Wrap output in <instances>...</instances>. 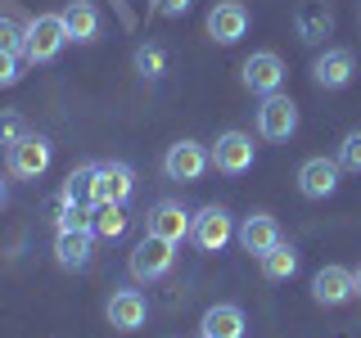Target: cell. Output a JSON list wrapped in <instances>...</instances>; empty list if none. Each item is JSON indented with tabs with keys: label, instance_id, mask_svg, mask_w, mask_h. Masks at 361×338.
I'll list each match as a JSON object with an SVG mask.
<instances>
[{
	"label": "cell",
	"instance_id": "obj_25",
	"mask_svg": "<svg viewBox=\"0 0 361 338\" xmlns=\"http://www.w3.org/2000/svg\"><path fill=\"white\" fill-rule=\"evenodd\" d=\"M135 68H140V77H149V82H158V77L167 73V50L154 41H145L140 50H135Z\"/></svg>",
	"mask_w": 361,
	"mask_h": 338
},
{
	"label": "cell",
	"instance_id": "obj_16",
	"mask_svg": "<svg viewBox=\"0 0 361 338\" xmlns=\"http://www.w3.org/2000/svg\"><path fill=\"white\" fill-rule=\"evenodd\" d=\"M293 27H298V41L302 45H316L334 32V9L325 0H302L298 14H293Z\"/></svg>",
	"mask_w": 361,
	"mask_h": 338
},
{
	"label": "cell",
	"instance_id": "obj_12",
	"mask_svg": "<svg viewBox=\"0 0 361 338\" xmlns=\"http://www.w3.org/2000/svg\"><path fill=\"white\" fill-rule=\"evenodd\" d=\"M353 73H357V59H353V50H343V45L316 54V63H312V82L321 90H343L353 82Z\"/></svg>",
	"mask_w": 361,
	"mask_h": 338
},
{
	"label": "cell",
	"instance_id": "obj_27",
	"mask_svg": "<svg viewBox=\"0 0 361 338\" xmlns=\"http://www.w3.org/2000/svg\"><path fill=\"white\" fill-rule=\"evenodd\" d=\"M338 167L343 172H361V131H348L338 144Z\"/></svg>",
	"mask_w": 361,
	"mask_h": 338
},
{
	"label": "cell",
	"instance_id": "obj_31",
	"mask_svg": "<svg viewBox=\"0 0 361 338\" xmlns=\"http://www.w3.org/2000/svg\"><path fill=\"white\" fill-rule=\"evenodd\" d=\"M0 208H5V180H0Z\"/></svg>",
	"mask_w": 361,
	"mask_h": 338
},
{
	"label": "cell",
	"instance_id": "obj_21",
	"mask_svg": "<svg viewBox=\"0 0 361 338\" xmlns=\"http://www.w3.org/2000/svg\"><path fill=\"white\" fill-rule=\"evenodd\" d=\"M257 262H262V275H267V280H289L293 270H298V253H293V248L280 239L276 248H271V253L257 257Z\"/></svg>",
	"mask_w": 361,
	"mask_h": 338
},
{
	"label": "cell",
	"instance_id": "obj_14",
	"mask_svg": "<svg viewBox=\"0 0 361 338\" xmlns=\"http://www.w3.org/2000/svg\"><path fill=\"white\" fill-rule=\"evenodd\" d=\"M338 158H307V163L298 167V189L302 199H330L338 189Z\"/></svg>",
	"mask_w": 361,
	"mask_h": 338
},
{
	"label": "cell",
	"instance_id": "obj_6",
	"mask_svg": "<svg viewBox=\"0 0 361 338\" xmlns=\"http://www.w3.org/2000/svg\"><path fill=\"white\" fill-rule=\"evenodd\" d=\"M176 262V244L158 239V234H145L140 244L131 248V275L135 280H163Z\"/></svg>",
	"mask_w": 361,
	"mask_h": 338
},
{
	"label": "cell",
	"instance_id": "obj_15",
	"mask_svg": "<svg viewBox=\"0 0 361 338\" xmlns=\"http://www.w3.org/2000/svg\"><path fill=\"white\" fill-rule=\"evenodd\" d=\"M95 257V230H59L54 239V262L63 270H86Z\"/></svg>",
	"mask_w": 361,
	"mask_h": 338
},
{
	"label": "cell",
	"instance_id": "obj_17",
	"mask_svg": "<svg viewBox=\"0 0 361 338\" xmlns=\"http://www.w3.org/2000/svg\"><path fill=\"white\" fill-rule=\"evenodd\" d=\"M145 315H149V307H145V293H135V289H118L109 298V325L118 334H135L145 325Z\"/></svg>",
	"mask_w": 361,
	"mask_h": 338
},
{
	"label": "cell",
	"instance_id": "obj_4",
	"mask_svg": "<svg viewBox=\"0 0 361 338\" xmlns=\"http://www.w3.org/2000/svg\"><path fill=\"white\" fill-rule=\"evenodd\" d=\"M231 234H235V221H231L226 208H217V203L199 208L195 221H190V239H195L203 253H221V248L231 244Z\"/></svg>",
	"mask_w": 361,
	"mask_h": 338
},
{
	"label": "cell",
	"instance_id": "obj_9",
	"mask_svg": "<svg viewBox=\"0 0 361 338\" xmlns=\"http://www.w3.org/2000/svg\"><path fill=\"white\" fill-rule=\"evenodd\" d=\"M190 221L195 217H190L176 199H163V203H154L149 217H145V234H158V239H167V244H180L190 234Z\"/></svg>",
	"mask_w": 361,
	"mask_h": 338
},
{
	"label": "cell",
	"instance_id": "obj_24",
	"mask_svg": "<svg viewBox=\"0 0 361 338\" xmlns=\"http://www.w3.org/2000/svg\"><path fill=\"white\" fill-rule=\"evenodd\" d=\"M127 230V212L122 203H95V234L99 239H118Z\"/></svg>",
	"mask_w": 361,
	"mask_h": 338
},
{
	"label": "cell",
	"instance_id": "obj_30",
	"mask_svg": "<svg viewBox=\"0 0 361 338\" xmlns=\"http://www.w3.org/2000/svg\"><path fill=\"white\" fill-rule=\"evenodd\" d=\"M154 9H158V14H167V18H180L190 9V0H154Z\"/></svg>",
	"mask_w": 361,
	"mask_h": 338
},
{
	"label": "cell",
	"instance_id": "obj_13",
	"mask_svg": "<svg viewBox=\"0 0 361 338\" xmlns=\"http://www.w3.org/2000/svg\"><path fill=\"white\" fill-rule=\"evenodd\" d=\"M131 189H135V172L127 163L109 158V163L95 167V203H127Z\"/></svg>",
	"mask_w": 361,
	"mask_h": 338
},
{
	"label": "cell",
	"instance_id": "obj_3",
	"mask_svg": "<svg viewBox=\"0 0 361 338\" xmlns=\"http://www.w3.org/2000/svg\"><path fill=\"white\" fill-rule=\"evenodd\" d=\"M212 167V154L203 149L199 140H176L172 149L163 154V172L167 180H180V185H195V180Z\"/></svg>",
	"mask_w": 361,
	"mask_h": 338
},
{
	"label": "cell",
	"instance_id": "obj_19",
	"mask_svg": "<svg viewBox=\"0 0 361 338\" xmlns=\"http://www.w3.org/2000/svg\"><path fill=\"white\" fill-rule=\"evenodd\" d=\"M199 338H244V311L235 302H217L203 311L199 320Z\"/></svg>",
	"mask_w": 361,
	"mask_h": 338
},
{
	"label": "cell",
	"instance_id": "obj_7",
	"mask_svg": "<svg viewBox=\"0 0 361 338\" xmlns=\"http://www.w3.org/2000/svg\"><path fill=\"white\" fill-rule=\"evenodd\" d=\"M257 131L267 135V140H289L293 131H298V104H293L289 95H262V108H257Z\"/></svg>",
	"mask_w": 361,
	"mask_h": 338
},
{
	"label": "cell",
	"instance_id": "obj_18",
	"mask_svg": "<svg viewBox=\"0 0 361 338\" xmlns=\"http://www.w3.org/2000/svg\"><path fill=\"white\" fill-rule=\"evenodd\" d=\"M235 234H240V248L253 253V257H262V253H271V248L280 244V225H276L271 212H253V217H244V225Z\"/></svg>",
	"mask_w": 361,
	"mask_h": 338
},
{
	"label": "cell",
	"instance_id": "obj_8",
	"mask_svg": "<svg viewBox=\"0 0 361 338\" xmlns=\"http://www.w3.org/2000/svg\"><path fill=\"white\" fill-rule=\"evenodd\" d=\"M5 167H9V176H18V180H37L45 167H50V140L27 131V135L14 144V149H9Z\"/></svg>",
	"mask_w": 361,
	"mask_h": 338
},
{
	"label": "cell",
	"instance_id": "obj_28",
	"mask_svg": "<svg viewBox=\"0 0 361 338\" xmlns=\"http://www.w3.org/2000/svg\"><path fill=\"white\" fill-rule=\"evenodd\" d=\"M18 77V50H0V86H14Z\"/></svg>",
	"mask_w": 361,
	"mask_h": 338
},
{
	"label": "cell",
	"instance_id": "obj_11",
	"mask_svg": "<svg viewBox=\"0 0 361 338\" xmlns=\"http://www.w3.org/2000/svg\"><path fill=\"white\" fill-rule=\"evenodd\" d=\"M353 293H357V275L348 266H321L312 275V298L321 307H343Z\"/></svg>",
	"mask_w": 361,
	"mask_h": 338
},
{
	"label": "cell",
	"instance_id": "obj_23",
	"mask_svg": "<svg viewBox=\"0 0 361 338\" xmlns=\"http://www.w3.org/2000/svg\"><path fill=\"white\" fill-rule=\"evenodd\" d=\"M59 230H95V203L59 199Z\"/></svg>",
	"mask_w": 361,
	"mask_h": 338
},
{
	"label": "cell",
	"instance_id": "obj_22",
	"mask_svg": "<svg viewBox=\"0 0 361 338\" xmlns=\"http://www.w3.org/2000/svg\"><path fill=\"white\" fill-rule=\"evenodd\" d=\"M95 167L99 163H82L73 167L63 180V199H77V203H95Z\"/></svg>",
	"mask_w": 361,
	"mask_h": 338
},
{
	"label": "cell",
	"instance_id": "obj_10",
	"mask_svg": "<svg viewBox=\"0 0 361 338\" xmlns=\"http://www.w3.org/2000/svg\"><path fill=\"white\" fill-rule=\"evenodd\" d=\"M208 37L217 41V45H235L248 32V9L240 5V0H217V5L208 9Z\"/></svg>",
	"mask_w": 361,
	"mask_h": 338
},
{
	"label": "cell",
	"instance_id": "obj_32",
	"mask_svg": "<svg viewBox=\"0 0 361 338\" xmlns=\"http://www.w3.org/2000/svg\"><path fill=\"white\" fill-rule=\"evenodd\" d=\"M353 275H357V293H361V270H353Z\"/></svg>",
	"mask_w": 361,
	"mask_h": 338
},
{
	"label": "cell",
	"instance_id": "obj_5",
	"mask_svg": "<svg viewBox=\"0 0 361 338\" xmlns=\"http://www.w3.org/2000/svg\"><path fill=\"white\" fill-rule=\"evenodd\" d=\"M240 82L253 90V95H276L285 86V63H280L276 50H253L240 68Z\"/></svg>",
	"mask_w": 361,
	"mask_h": 338
},
{
	"label": "cell",
	"instance_id": "obj_2",
	"mask_svg": "<svg viewBox=\"0 0 361 338\" xmlns=\"http://www.w3.org/2000/svg\"><path fill=\"white\" fill-rule=\"evenodd\" d=\"M208 154H212V167H217L221 176H244V172H253L257 144H253V135H244V131H221Z\"/></svg>",
	"mask_w": 361,
	"mask_h": 338
},
{
	"label": "cell",
	"instance_id": "obj_26",
	"mask_svg": "<svg viewBox=\"0 0 361 338\" xmlns=\"http://www.w3.org/2000/svg\"><path fill=\"white\" fill-rule=\"evenodd\" d=\"M23 135H27V122H23V113H18V108H0V144H5V149H14Z\"/></svg>",
	"mask_w": 361,
	"mask_h": 338
},
{
	"label": "cell",
	"instance_id": "obj_1",
	"mask_svg": "<svg viewBox=\"0 0 361 338\" xmlns=\"http://www.w3.org/2000/svg\"><path fill=\"white\" fill-rule=\"evenodd\" d=\"M68 45V27H63V14H37L23 27V59L27 63H50Z\"/></svg>",
	"mask_w": 361,
	"mask_h": 338
},
{
	"label": "cell",
	"instance_id": "obj_20",
	"mask_svg": "<svg viewBox=\"0 0 361 338\" xmlns=\"http://www.w3.org/2000/svg\"><path fill=\"white\" fill-rule=\"evenodd\" d=\"M63 27H68V41L90 45L99 37V9L90 5V0H68L63 5Z\"/></svg>",
	"mask_w": 361,
	"mask_h": 338
},
{
	"label": "cell",
	"instance_id": "obj_29",
	"mask_svg": "<svg viewBox=\"0 0 361 338\" xmlns=\"http://www.w3.org/2000/svg\"><path fill=\"white\" fill-rule=\"evenodd\" d=\"M0 50H18L23 54V27H14L9 18H0Z\"/></svg>",
	"mask_w": 361,
	"mask_h": 338
}]
</instances>
